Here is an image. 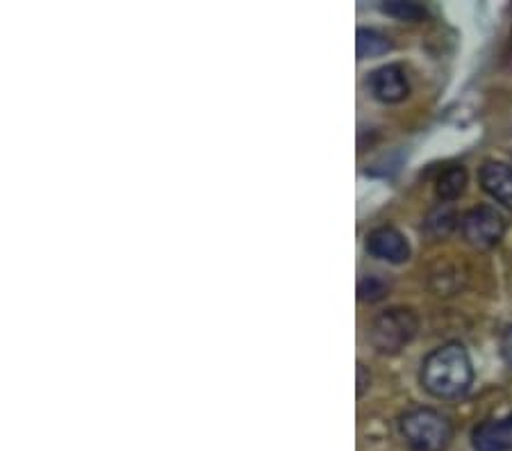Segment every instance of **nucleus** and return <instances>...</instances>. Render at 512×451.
I'll use <instances>...</instances> for the list:
<instances>
[{
  "instance_id": "nucleus-11",
  "label": "nucleus",
  "mask_w": 512,
  "mask_h": 451,
  "mask_svg": "<svg viewBox=\"0 0 512 451\" xmlns=\"http://www.w3.org/2000/svg\"><path fill=\"white\" fill-rule=\"evenodd\" d=\"M453 226H456V212L447 208V205H440V208H435L424 221V231L431 237H435V240H440V237H447L453 231Z\"/></svg>"
},
{
  "instance_id": "nucleus-8",
  "label": "nucleus",
  "mask_w": 512,
  "mask_h": 451,
  "mask_svg": "<svg viewBox=\"0 0 512 451\" xmlns=\"http://www.w3.org/2000/svg\"><path fill=\"white\" fill-rule=\"evenodd\" d=\"M472 442L476 451H512V413L476 426Z\"/></svg>"
},
{
  "instance_id": "nucleus-15",
  "label": "nucleus",
  "mask_w": 512,
  "mask_h": 451,
  "mask_svg": "<svg viewBox=\"0 0 512 451\" xmlns=\"http://www.w3.org/2000/svg\"><path fill=\"white\" fill-rule=\"evenodd\" d=\"M369 383H371L369 369L360 363V365H358V397L365 395L367 388H369Z\"/></svg>"
},
{
  "instance_id": "nucleus-10",
  "label": "nucleus",
  "mask_w": 512,
  "mask_h": 451,
  "mask_svg": "<svg viewBox=\"0 0 512 451\" xmlns=\"http://www.w3.org/2000/svg\"><path fill=\"white\" fill-rule=\"evenodd\" d=\"M465 187H467V171L465 167H458L456 164V167H449L442 171L435 183V192L442 201H456L458 196H462V192H465Z\"/></svg>"
},
{
  "instance_id": "nucleus-6",
  "label": "nucleus",
  "mask_w": 512,
  "mask_h": 451,
  "mask_svg": "<svg viewBox=\"0 0 512 451\" xmlns=\"http://www.w3.org/2000/svg\"><path fill=\"white\" fill-rule=\"evenodd\" d=\"M367 253L378 260L392 262V265H401L410 258V244L396 228L383 226L367 235Z\"/></svg>"
},
{
  "instance_id": "nucleus-1",
  "label": "nucleus",
  "mask_w": 512,
  "mask_h": 451,
  "mask_svg": "<svg viewBox=\"0 0 512 451\" xmlns=\"http://www.w3.org/2000/svg\"><path fill=\"white\" fill-rule=\"evenodd\" d=\"M474 369L462 344H444L421 365V385L437 399H458L472 388Z\"/></svg>"
},
{
  "instance_id": "nucleus-4",
  "label": "nucleus",
  "mask_w": 512,
  "mask_h": 451,
  "mask_svg": "<svg viewBox=\"0 0 512 451\" xmlns=\"http://www.w3.org/2000/svg\"><path fill=\"white\" fill-rule=\"evenodd\" d=\"M503 233H506V221L490 205H478L462 217V235L476 249H492L503 240Z\"/></svg>"
},
{
  "instance_id": "nucleus-9",
  "label": "nucleus",
  "mask_w": 512,
  "mask_h": 451,
  "mask_svg": "<svg viewBox=\"0 0 512 451\" xmlns=\"http://www.w3.org/2000/svg\"><path fill=\"white\" fill-rule=\"evenodd\" d=\"M355 41H358V60H371V57H381L392 51L390 37L374 28H360Z\"/></svg>"
},
{
  "instance_id": "nucleus-12",
  "label": "nucleus",
  "mask_w": 512,
  "mask_h": 451,
  "mask_svg": "<svg viewBox=\"0 0 512 451\" xmlns=\"http://www.w3.org/2000/svg\"><path fill=\"white\" fill-rule=\"evenodd\" d=\"M381 10L387 16H394L399 21H410V23H419L426 19V7H421L417 3H403V0H392V3H383Z\"/></svg>"
},
{
  "instance_id": "nucleus-2",
  "label": "nucleus",
  "mask_w": 512,
  "mask_h": 451,
  "mask_svg": "<svg viewBox=\"0 0 512 451\" xmlns=\"http://www.w3.org/2000/svg\"><path fill=\"white\" fill-rule=\"evenodd\" d=\"M399 426L412 451H444L453 438L451 422L431 408L408 410Z\"/></svg>"
},
{
  "instance_id": "nucleus-3",
  "label": "nucleus",
  "mask_w": 512,
  "mask_h": 451,
  "mask_svg": "<svg viewBox=\"0 0 512 451\" xmlns=\"http://www.w3.org/2000/svg\"><path fill=\"white\" fill-rule=\"evenodd\" d=\"M419 319L408 308H392L374 319L369 328V342L378 354L394 356L415 340Z\"/></svg>"
},
{
  "instance_id": "nucleus-7",
  "label": "nucleus",
  "mask_w": 512,
  "mask_h": 451,
  "mask_svg": "<svg viewBox=\"0 0 512 451\" xmlns=\"http://www.w3.org/2000/svg\"><path fill=\"white\" fill-rule=\"evenodd\" d=\"M483 190L492 196L494 201L512 210V167L506 162L487 160L481 171H478Z\"/></svg>"
},
{
  "instance_id": "nucleus-13",
  "label": "nucleus",
  "mask_w": 512,
  "mask_h": 451,
  "mask_svg": "<svg viewBox=\"0 0 512 451\" xmlns=\"http://www.w3.org/2000/svg\"><path fill=\"white\" fill-rule=\"evenodd\" d=\"M390 292V283L385 281V278L371 274L365 276L362 281L358 283V297L360 301H369V303H376L385 299V294Z\"/></svg>"
},
{
  "instance_id": "nucleus-5",
  "label": "nucleus",
  "mask_w": 512,
  "mask_h": 451,
  "mask_svg": "<svg viewBox=\"0 0 512 451\" xmlns=\"http://www.w3.org/2000/svg\"><path fill=\"white\" fill-rule=\"evenodd\" d=\"M367 87L371 96L381 103H401L410 94L408 76L401 64H385V67L376 69L369 76Z\"/></svg>"
},
{
  "instance_id": "nucleus-14",
  "label": "nucleus",
  "mask_w": 512,
  "mask_h": 451,
  "mask_svg": "<svg viewBox=\"0 0 512 451\" xmlns=\"http://www.w3.org/2000/svg\"><path fill=\"white\" fill-rule=\"evenodd\" d=\"M501 356L512 367V326H508L501 335Z\"/></svg>"
}]
</instances>
